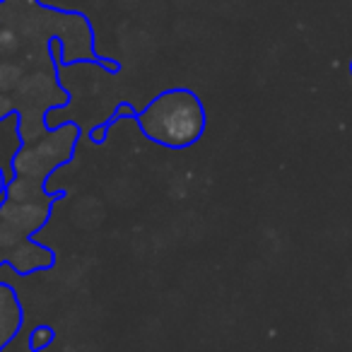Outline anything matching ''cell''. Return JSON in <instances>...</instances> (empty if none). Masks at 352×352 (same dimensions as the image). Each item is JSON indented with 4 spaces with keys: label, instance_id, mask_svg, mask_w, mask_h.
I'll list each match as a JSON object with an SVG mask.
<instances>
[{
    "label": "cell",
    "instance_id": "obj_1",
    "mask_svg": "<svg viewBox=\"0 0 352 352\" xmlns=\"http://www.w3.org/2000/svg\"><path fill=\"white\" fill-rule=\"evenodd\" d=\"M65 198L63 191H46L41 196H17L6 191L0 203V265H10L17 275L49 270L56 254L34 241V234L49 222L54 206Z\"/></svg>",
    "mask_w": 352,
    "mask_h": 352
},
{
    "label": "cell",
    "instance_id": "obj_2",
    "mask_svg": "<svg viewBox=\"0 0 352 352\" xmlns=\"http://www.w3.org/2000/svg\"><path fill=\"white\" fill-rule=\"evenodd\" d=\"M133 121L155 145L166 150H186L206 135L208 113L193 89L174 87L157 94Z\"/></svg>",
    "mask_w": 352,
    "mask_h": 352
},
{
    "label": "cell",
    "instance_id": "obj_3",
    "mask_svg": "<svg viewBox=\"0 0 352 352\" xmlns=\"http://www.w3.org/2000/svg\"><path fill=\"white\" fill-rule=\"evenodd\" d=\"M78 140H80L78 123L65 121L58 128H54V131H46L44 135L25 142L20 147V152L15 155V162H12L15 179L8 186L17 188V191H32V193L49 191L46 188L49 176L73 160Z\"/></svg>",
    "mask_w": 352,
    "mask_h": 352
},
{
    "label": "cell",
    "instance_id": "obj_4",
    "mask_svg": "<svg viewBox=\"0 0 352 352\" xmlns=\"http://www.w3.org/2000/svg\"><path fill=\"white\" fill-rule=\"evenodd\" d=\"M22 323H25V314H22V304L17 299L15 287L0 283V352L15 340Z\"/></svg>",
    "mask_w": 352,
    "mask_h": 352
},
{
    "label": "cell",
    "instance_id": "obj_5",
    "mask_svg": "<svg viewBox=\"0 0 352 352\" xmlns=\"http://www.w3.org/2000/svg\"><path fill=\"white\" fill-rule=\"evenodd\" d=\"M22 145H25V140L20 135V116H17V111H12L6 118H0V169L6 174L8 184L15 179L12 162H15V155Z\"/></svg>",
    "mask_w": 352,
    "mask_h": 352
},
{
    "label": "cell",
    "instance_id": "obj_6",
    "mask_svg": "<svg viewBox=\"0 0 352 352\" xmlns=\"http://www.w3.org/2000/svg\"><path fill=\"white\" fill-rule=\"evenodd\" d=\"M135 116H138V111L131 107V102H121L116 109H113L111 118H107L102 126H97V128H92V131H89V140H92L94 145H102V142L107 140V133H109V128H111L113 123L121 121V118H135Z\"/></svg>",
    "mask_w": 352,
    "mask_h": 352
},
{
    "label": "cell",
    "instance_id": "obj_7",
    "mask_svg": "<svg viewBox=\"0 0 352 352\" xmlns=\"http://www.w3.org/2000/svg\"><path fill=\"white\" fill-rule=\"evenodd\" d=\"M22 78H25V68L20 63H15V60H0V94L10 97Z\"/></svg>",
    "mask_w": 352,
    "mask_h": 352
},
{
    "label": "cell",
    "instance_id": "obj_8",
    "mask_svg": "<svg viewBox=\"0 0 352 352\" xmlns=\"http://www.w3.org/2000/svg\"><path fill=\"white\" fill-rule=\"evenodd\" d=\"M56 338V331L51 326H46V323H39V326H34V331L30 333V350L32 352H41L46 350V347L54 342Z\"/></svg>",
    "mask_w": 352,
    "mask_h": 352
},
{
    "label": "cell",
    "instance_id": "obj_9",
    "mask_svg": "<svg viewBox=\"0 0 352 352\" xmlns=\"http://www.w3.org/2000/svg\"><path fill=\"white\" fill-rule=\"evenodd\" d=\"M15 111V104H12V99L8 97V94H0V118H6L8 113Z\"/></svg>",
    "mask_w": 352,
    "mask_h": 352
},
{
    "label": "cell",
    "instance_id": "obj_10",
    "mask_svg": "<svg viewBox=\"0 0 352 352\" xmlns=\"http://www.w3.org/2000/svg\"><path fill=\"white\" fill-rule=\"evenodd\" d=\"M6 191H8V179L3 174V169H0V203L6 201Z\"/></svg>",
    "mask_w": 352,
    "mask_h": 352
},
{
    "label": "cell",
    "instance_id": "obj_11",
    "mask_svg": "<svg viewBox=\"0 0 352 352\" xmlns=\"http://www.w3.org/2000/svg\"><path fill=\"white\" fill-rule=\"evenodd\" d=\"M350 73H352V60H350Z\"/></svg>",
    "mask_w": 352,
    "mask_h": 352
}]
</instances>
